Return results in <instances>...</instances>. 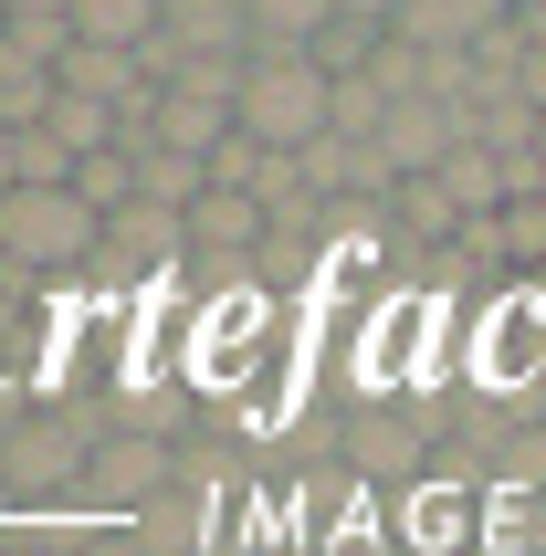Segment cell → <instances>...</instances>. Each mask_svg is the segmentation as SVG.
Listing matches in <instances>:
<instances>
[{
  "mask_svg": "<svg viewBox=\"0 0 546 556\" xmlns=\"http://www.w3.org/2000/svg\"><path fill=\"white\" fill-rule=\"evenodd\" d=\"M106 263V220L74 200V189H11L0 200V274H95Z\"/></svg>",
  "mask_w": 546,
  "mask_h": 556,
  "instance_id": "6da1fadb",
  "label": "cell"
},
{
  "mask_svg": "<svg viewBox=\"0 0 546 556\" xmlns=\"http://www.w3.org/2000/svg\"><path fill=\"white\" fill-rule=\"evenodd\" d=\"M116 420H85V409H11L0 431V494L11 504H53V494H85V463Z\"/></svg>",
  "mask_w": 546,
  "mask_h": 556,
  "instance_id": "7a4b0ae2",
  "label": "cell"
},
{
  "mask_svg": "<svg viewBox=\"0 0 546 556\" xmlns=\"http://www.w3.org/2000/svg\"><path fill=\"white\" fill-rule=\"evenodd\" d=\"M336 116V85L315 74V53H263L243 85V137H263L273 157H305Z\"/></svg>",
  "mask_w": 546,
  "mask_h": 556,
  "instance_id": "3957f363",
  "label": "cell"
},
{
  "mask_svg": "<svg viewBox=\"0 0 546 556\" xmlns=\"http://www.w3.org/2000/svg\"><path fill=\"white\" fill-rule=\"evenodd\" d=\"M74 504H106V526H148V504H169V441L137 431V420H116V431L95 441Z\"/></svg>",
  "mask_w": 546,
  "mask_h": 556,
  "instance_id": "277c9868",
  "label": "cell"
},
{
  "mask_svg": "<svg viewBox=\"0 0 546 556\" xmlns=\"http://www.w3.org/2000/svg\"><path fill=\"white\" fill-rule=\"evenodd\" d=\"M516 31V11L505 0H410L399 11V42L431 63H452V53H484V42H505Z\"/></svg>",
  "mask_w": 546,
  "mask_h": 556,
  "instance_id": "5b68a950",
  "label": "cell"
},
{
  "mask_svg": "<svg viewBox=\"0 0 546 556\" xmlns=\"http://www.w3.org/2000/svg\"><path fill=\"white\" fill-rule=\"evenodd\" d=\"M252 252H273V211L252 189H211L189 211V263H252Z\"/></svg>",
  "mask_w": 546,
  "mask_h": 556,
  "instance_id": "8992f818",
  "label": "cell"
},
{
  "mask_svg": "<svg viewBox=\"0 0 546 556\" xmlns=\"http://www.w3.org/2000/svg\"><path fill=\"white\" fill-rule=\"evenodd\" d=\"M169 263H189V211H137L106 220V263L95 274H169Z\"/></svg>",
  "mask_w": 546,
  "mask_h": 556,
  "instance_id": "52a82bcc",
  "label": "cell"
},
{
  "mask_svg": "<svg viewBox=\"0 0 546 556\" xmlns=\"http://www.w3.org/2000/svg\"><path fill=\"white\" fill-rule=\"evenodd\" d=\"M158 31H169L158 0H74V42H95V53H148Z\"/></svg>",
  "mask_w": 546,
  "mask_h": 556,
  "instance_id": "ba28073f",
  "label": "cell"
},
{
  "mask_svg": "<svg viewBox=\"0 0 546 556\" xmlns=\"http://www.w3.org/2000/svg\"><path fill=\"white\" fill-rule=\"evenodd\" d=\"M326 22H336V0H252V63L263 53H315Z\"/></svg>",
  "mask_w": 546,
  "mask_h": 556,
  "instance_id": "9c48e42d",
  "label": "cell"
},
{
  "mask_svg": "<svg viewBox=\"0 0 546 556\" xmlns=\"http://www.w3.org/2000/svg\"><path fill=\"white\" fill-rule=\"evenodd\" d=\"M74 200H85L95 220H126V211H137V157H126V148L85 157V168H74Z\"/></svg>",
  "mask_w": 546,
  "mask_h": 556,
  "instance_id": "30bf717a",
  "label": "cell"
},
{
  "mask_svg": "<svg viewBox=\"0 0 546 556\" xmlns=\"http://www.w3.org/2000/svg\"><path fill=\"white\" fill-rule=\"evenodd\" d=\"M347 452L368 472H410L421 463V431H399V409H368V420H347Z\"/></svg>",
  "mask_w": 546,
  "mask_h": 556,
  "instance_id": "8fae6325",
  "label": "cell"
},
{
  "mask_svg": "<svg viewBox=\"0 0 546 556\" xmlns=\"http://www.w3.org/2000/svg\"><path fill=\"white\" fill-rule=\"evenodd\" d=\"M336 11H347V22H379V31H399V11H410V0H336Z\"/></svg>",
  "mask_w": 546,
  "mask_h": 556,
  "instance_id": "7c38bea8",
  "label": "cell"
},
{
  "mask_svg": "<svg viewBox=\"0 0 546 556\" xmlns=\"http://www.w3.org/2000/svg\"><path fill=\"white\" fill-rule=\"evenodd\" d=\"M11 22H74V0H11Z\"/></svg>",
  "mask_w": 546,
  "mask_h": 556,
  "instance_id": "4fadbf2b",
  "label": "cell"
},
{
  "mask_svg": "<svg viewBox=\"0 0 546 556\" xmlns=\"http://www.w3.org/2000/svg\"><path fill=\"white\" fill-rule=\"evenodd\" d=\"M505 11H546V0H505Z\"/></svg>",
  "mask_w": 546,
  "mask_h": 556,
  "instance_id": "5bb4252c",
  "label": "cell"
}]
</instances>
